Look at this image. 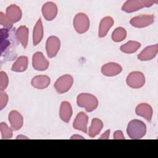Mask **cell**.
<instances>
[{
  "label": "cell",
  "mask_w": 158,
  "mask_h": 158,
  "mask_svg": "<svg viewBox=\"0 0 158 158\" xmlns=\"http://www.w3.org/2000/svg\"><path fill=\"white\" fill-rule=\"evenodd\" d=\"M70 139H83V137L79 135H73L70 138Z\"/></svg>",
  "instance_id": "cell-33"
},
{
  "label": "cell",
  "mask_w": 158,
  "mask_h": 158,
  "mask_svg": "<svg viewBox=\"0 0 158 158\" xmlns=\"http://www.w3.org/2000/svg\"><path fill=\"white\" fill-rule=\"evenodd\" d=\"M28 64V59L27 56H22L19 57L13 64L11 70L16 72H22L27 70Z\"/></svg>",
  "instance_id": "cell-22"
},
{
  "label": "cell",
  "mask_w": 158,
  "mask_h": 158,
  "mask_svg": "<svg viewBox=\"0 0 158 158\" xmlns=\"http://www.w3.org/2000/svg\"><path fill=\"white\" fill-rule=\"evenodd\" d=\"M0 130L2 139H10L12 136V129L9 128L4 122H1L0 124Z\"/></svg>",
  "instance_id": "cell-27"
},
{
  "label": "cell",
  "mask_w": 158,
  "mask_h": 158,
  "mask_svg": "<svg viewBox=\"0 0 158 158\" xmlns=\"http://www.w3.org/2000/svg\"><path fill=\"white\" fill-rule=\"evenodd\" d=\"M127 36V31L122 27L116 28L112 33V40L116 43L121 42L125 39Z\"/></svg>",
  "instance_id": "cell-25"
},
{
  "label": "cell",
  "mask_w": 158,
  "mask_h": 158,
  "mask_svg": "<svg viewBox=\"0 0 158 158\" xmlns=\"http://www.w3.org/2000/svg\"><path fill=\"white\" fill-rule=\"evenodd\" d=\"M157 52L158 44H156L147 46L138 55V59L142 61L151 60L155 57Z\"/></svg>",
  "instance_id": "cell-15"
},
{
  "label": "cell",
  "mask_w": 158,
  "mask_h": 158,
  "mask_svg": "<svg viewBox=\"0 0 158 158\" xmlns=\"http://www.w3.org/2000/svg\"><path fill=\"white\" fill-rule=\"evenodd\" d=\"M103 127V123L102 120L99 118H94L91 120V126L89 128L88 135L91 138L95 137L98 135Z\"/></svg>",
  "instance_id": "cell-23"
},
{
  "label": "cell",
  "mask_w": 158,
  "mask_h": 158,
  "mask_svg": "<svg viewBox=\"0 0 158 158\" xmlns=\"http://www.w3.org/2000/svg\"><path fill=\"white\" fill-rule=\"evenodd\" d=\"M9 36V30L7 28H1V53L3 52L10 45L9 40H7Z\"/></svg>",
  "instance_id": "cell-26"
},
{
  "label": "cell",
  "mask_w": 158,
  "mask_h": 158,
  "mask_svg": "<svg viewBox=\"0 0 158 158\" xmlns=\"http://www.w3.org/2000/svg\"><path fill=\"white\" fill-rule=\"evenodd\" d=\"M72 115V108L70 102L62 101L60 106L59 116L61 120L66 123L69 122Z\"/></svg>",
  "instance_id": "cell-17"
},
{
  "label": "cell",
  "mask_w": 158,
  "mask_h": 158,
  "mask_svg": "<svg viewBox=\"0 0 158 158\" xmlns=\"http://www.w3.org/2000/svg\"><path fill=\"white\" fill-rule=\"evenodd\" d=\"M135 112L136 115L144 117L146 120L151 122L152 117L153 110L149 104L147 103H141L136 106Z\"/></svg>",
  "instance_id": "cell-16"
},
{
  "label": "cell",
  "mask_w": 158,
  "mask_h": 158,
  "mask_svg": "<svg viewBox=\"0 0 158 158\" xmlns=\"http://www.w3.org/2000/svg\"><path fill=\"white\" fill-rule=\"evenodd\" d=\"M73 27L79 34H82L88 31L89 27V20L84 13L80 12L75 15L73 21Z\"/></svg>",
  "instance_id": "cell-4"
},
{
  "label": "cell",
  "mask_w": 158,
  "mask_h": 158,
  "mask_svg": "<svg viewBox=\"0 0 158 158\" xmlns=\"http://www.w3.org/2000/svg\"><path fill=\"white\" fill-rule=\"evenodd\" d=\"M0 23L8 30L11 29L13 25V23L7 19L6 14L2 12H0Z\"/></svg>",
  "instance_id": "cell-29"
},
{
  "label": "cell",
  "mask_w": 158,
  "mask_h": 158,
  "mask_svg": "<svg viewBox=\"0 0 158 158\" xmlns=\"http://www.w3.org/2000/svg\"><path fill=\"white\" fill-rule=\"evenodd\" d=\"M41 10L44 18L48 21H51L54 19L58 12L57 7L53 2H47L44 4Z\"/></svg>",
  "instance_id": "cell-10"
},
{
  "label": "cell",
  "mask_w": 158,
  "mask_h": 158,
  "mask_svg": "<svg viewBox=\"0 0 158 158\" xmlns=\"http://www.w3.org/2000/svg\"><path fill=\"white\" fill-rule=\"evenodd\" d=\"M49 63L41 52H35L32 57L33 67L38 71L46 70L49 67Z\"/></svg>",
  "instance_id": "cell-9"
},
{
  "label": "cell",
  "mask_w": 158,
  "mask_h": 158,
  "mask_svg": "<svg viewBox=\"0 0 158 158\" xmlns=\"http://www.w3.org/2000/svg\"><path fill=\"white\" fill-rule=\"evenodd\" d=\"M8 102V96L7 94L1 91L0 93V109L2 110L5 107Z\"/></svg>",
  "instance_id": "cell-30"
},
{
  "label": "cell",
  "mask_w": 158,
  "mask_h": 158,
  "mask_svg": "<svg viewBox=\"0 0 158 158\" xmlns=\"http://www.w3.org/2000/svg\"><path fill=\"white\" fill-rule=\"evenodd\" d=\"M141 46V44L136 41H129L127 43L122 45L120 49L122 52L127 54L135 52Z\"/></svg>",
  "instance_id": "cell-24"
},
{
  "label": "cell",
  "mask_w": 158,
  "mask_h": 158,
  "mask_svg": "<svg viewBox=\"0 0 158 158\" xmlns=\"http://www.w3.org/2000/svg\"><path fill=\"white\" fill-rule=\"evenodd\" d=\"M60 46V41L59 39L55 36H49L46 43V50L48 57L52 58L55 57Z\"/></svg>",
  "instance_id": "cell-7"
},
{
  "label": "cell",
  "mask_w": 158,
  "mask_h": 158,
  "mask_svg": "<svg viewBox=\"0 0 158 158\" xmlns=\"http://www.w3.org/2000/svg\"><path fill=\"white\" fill-rule=\"evenodd\" d=\"M122 71V67L117 63L109 62L101 67L102 73L107 77H113L119 74Z\"/></svg>",
  "instance_id": "cell-13"
},
{
  "label": "cell",
  "mask_w": 158,
  "mask_h": 158,
  "mask_svg": "<svg viewBox=\"0 0 158 158\" xmlns=\"http://www.w3.org/2000/svg\"><path fill=\"white\" fill-rule=\"evenodd\" d=\"M77 105L85 108L86 112H92L95 110L98 106V101L96 96L89 93H80L77 98Z\"/></svg>",
  "instance_id": "cell-2"
},
{
  "label": "cell",
  "mask_w": 158,
  "mask_h": 158,
  "mask_svg": "<svg viewBox=\"0 0 158 158\" xmlns=\"http://www.w3.org/2000/svg\"><path fill=\"white\" fill-rule=\"evenodd\" d=\"M15 36L17 40L22 44L23 48H25L28 44V28L25 25L19 27L16 30Z\"/></svg>",
  "instance_id": "cell-21"
},
{
  "label": "cell",
  "mask_w": 158,
  "mask_h": 158,
  "mask_svg": "<svg viewBox=\"0 0 158 158\" xmlns=\"http://www.w3.org/2000/svg\"><path fill=\"white\" fill-rule=\"evenodd\" d=\"M88 122V115L83 112H79L73 123V127L75 130H80L85 133H87V125Z\"/></svg>",
  "instance_id": "cell-11"
},
{
  "label": "cell",
  "mask_w": 158,
  "mask_h": 158,
  "mask_svg": "<svg viewBox=\"0 0 158 158\" xmlns=\"http://www.w3.org/2000/svg\"><path fill=\"white\" fill-rule=\"evenodd\" d=\"M9 122L10 124L12 129L14 131L19 130L22 128L23 123V118L22 115L17 110H12L9 112Z\"/></svg>",
  "instance_id": "cell-12"
},
{
  "label": "cell",
  "mask_w": 158,
  "mask_h": 158,
  "mask_svg": "<svg viewBox=\"0 0 158 158\" xmlns=\"http://www.w3.org/2000/svg\"><path fill=\"white\" fill-rule=\"evenodd\" d=\"M73 83V78L70 75H64L60 77L54 83V88L59 94L67 92L72 87Z\"/></svg>",
  "instance_id": "cell-5"
},
{
  "label": "cell",
  "mask_w": 158,
  "mask_h": 158,
  "mask_svg": "<svg viewBox=\"0 0 158 158\" xmlns=\"http://www.w3.org/2000/svg\"><path fill=\"white\" fill-rule=\"evenodd\" d=\"M43 26L41 19H39L34 27L33 31V43L34 46L39 44L43 37Z\"/></svg>",
  "instance_id": "cell-20"
},
{
  "label": "cell",
  "mask_w": 158,
  "mask_h": 158,
  "mask_svg": "<svg viewBox=\"0 0 158 158\" xmlns=\"http://www.w3.org/2000/svg\"><path fill=\"white\" fill-rule=\"evenodd\" d=\"M19 138H23V139H27V137H25V136H19L17 137V139H19Z\"/></svg>",
  "instance_id": "cell-34"
},
{
  "label": "cell",
  "mask_w": 158,
  "mask_h": 158,
  "mask_svg": "<svg viewBox=\"0 0 158 158\" xmlns=\"http://www.w3.org/2000/svg\"><path fill=\"white\" fill-rule=\"evenodd\" d=\"M110 135V130H107L104 132V134H102L101 137L99 139H109Z\"/></svg>",
  "instance_id": "cell-32"
},
{
  "label": "cell",
  "mask_w": 158,
  "mask_h": 158,
  "mask_svg": "<svg viewBox=\"0 0 158 158\" xmlns=\"http://www.w3.org/2000/svg\"><path fill=\"white\" fill-rule=\"evenodd\" d=\"M154 22L153 15H140L133 17L130 21V24L136 28H144L152 24Z\"/></svg>",
  "instance_id": "cell-8"
},
{
  "label": "cell",
  "mask_w": 158,
  "mask_h": 158,
  "mask_svg": "<svg viewBox=\"0 0 158 158\" xmlns=\"http://www.w3.org/2000/svg\"><path fill=\"white\" fill-rule=\"evenodd\" d=\"M6 15L12 23H16L21 19L22 10L18 6L11 4L6 9Z\"/></svg>",
  "instance_id": "cell-14"
},
{
  "label": "cell",
  "mask_w": 158,
  "mask_h": 158,
  "mask_svg": "<svg viewBox=\"0 0 158 158\" xmlns=\"http://www.w3.org/2000/svg\"><path fill=\"white\" fill-rule=\"evenodd\" d=\"M50 78L47 75H37L34 77L31 81V85L39 89L47 88L50 84Z\"/></svg>",
  "instance_id": "cell-19"
},
{
  "label": "cell",
  "mask_w": 158,
  "mask_h": 158,
  "mask_svg": "<svg viewBox=\"0 0 158 158\" xmlns=\"http://www.w3.org/2000/svg\"><path fill=\"white\" fill-rule=\"evenodd\" d=\"M126 81L128 86L137 89L143 86L145 83V77L142 72L134 71L128 74Z\"/></svg>",
  "instance_id": "cell-6"
},
{
  "label": "cell",
  "mask_w": 158,
  "mask_h": 158,
  "mask_svg": "<svg viewBox=\"0 0 158 158\" xmlns=\"http://www.w3.org/2000/svg\"><path fill=\"white\" fill-rule=\"evenodd\" d=\"M113 25L114 20L111 17L107 16L102 18L99 23L98 36L99 38L104 37Z\"/></svg>",
  "instance_id": "cell-18"
},
{
  "label": "cell",
  "mask_w": 158,
  "mask_h": 158,
  "mask_svg": "<svg viewBox=\"0 0 158 158\" xmlns=\"http://www.w3.org/2000/svg\"><path fill=\"white\" fill-rule=\"evenodd\" d=\"M114 139H125L122 131L120 130L115 131L114 133Z\"/></svg>",
  "instance_id": "cell-31"
},
{
  "label": "cell",
  "mask_w": 158,
  "mask_h": 158,
  "mask_svg": "<svg viewBox=\"0 0 158 158\" xmlns=\"http://www.w3.org/2000/svg\"><path fill=\"white\" fill-rule=\"evenodd\" d=\"M157 1L152 0H128L122 7V10L127 13L135 12L144 7H149L157 3Z\"/></svg>",
  "instance_id": "cell-3"
},
{
  "label": "cell",
  "mask_w": 158,
  "mask_h": 158,
  "mask_svg": "<svg viewBox=\"0 0 158 158\" xmlns=\"http://www.w3.org/2000/svg\"><path fill=\"white\" fill-rule=\"evenodd\" d=\"M9 84V78L8 76L3 71L0 72V89L1 91H3L7 86Z\"/></svg>",
  "instance_id": "cell-28"
},
{
  "label": "cell",
  "mask_w": 158,
  "mask_h": 158,
  "mask_svg": "<svg viewBox=\"0 0 158 158\" xmlns=\"http://www.w3.org/2000/svg\"><path fill=\"white\" fill-rule=\"evenodd\" d=\"M127 133L131 139H141L146 133V126L139 120H132L128 123Z\"/></svg>",
  "instance_id": "cell-1"
}]
</instances>
